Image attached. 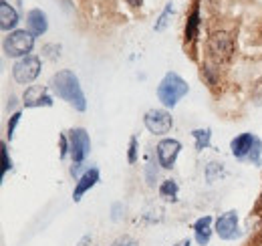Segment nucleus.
<instances>
[{
    "instance_id": "f257e3e1",
    "label": "nucleus",
    "mask_w": 262,
    "mask_h": 246,
    "mask_svg": "<svg viewBox=\"0 0 262 246\" xmlns=\"http://www.w3.org/2000/svg\"><path fill=\"white\" fill-rule=\"evenodd\" d=\"M49 89L55 93L59 99L67 101L71 107H75L77 111H85L87 109V99L85 93L81 89L79 77L73 71H59L51 77L49 81Z\"/></svg>"
},
{
    "instance_id": "f03ea898",
    "label": "nucleus",
    "mask_w": 262,
    "mask_h": 246,
    "mask_svg": "<svg viewBox=\"0 0 262 246\" xmlns=\"http://www.w3.org/2000/svg\"><path fill=\"white\" fill-rule=\"evenodd\" d=\"M190 91V87H188V83L178 75V73H165V77L160 81V85H158V99L164 103L165 107H176L178 105V101L182 99V97H186Z\"/></svg>"
},
{
    "instance_id": "7ed1b4c3",
    "label": "nucleus",
    "mask_w": 262,
    "mask_h": 246,
    "mask_svg": "<svg viewBox=\"0 0 262 246\" xmlns=\"http://www.w3.org/2000/svg\"><path fill=\"white\" fill-rule=\"evenodd\" d=\"M34 36L31 31H12L8 32V36L4 38L2 43V49H4V55L6 57H12V59H23V57H29L31 51L34 47Z\"/></svg>"
},
{
    "instance_id": "20e7f679",
    "label": "nucleus",
    "mask_w": 262,
    "mask_h": 246,
    "mask_svg": "<svg viewBox=\"0 0 262 246\" xmlns=\"http://www.w3.org/2000/svg\"><path fill=\"white\" fill-rule=\"evenodd\" d=\"M208 53L216 63H228L234 55V38L226 31L212 32L208 38Z\"/></svg>"
},
{
    "instance_id": "39448f33",
    "label": "nucleus",
    "mask_w": 262,
    "mask_h": 246,
    "mask_svg": "<svg viewBox=\"0 0 262 246\" xmlns=\"http://www.w3.org/2000/svg\"><path fill=\"white\" fill-rule=\"evenodd\" d=\"M91 152V139L89 133L83 127H75L69 131V154L73 157V163H83Z\"/></svg>"
},
{
    "instance_id": "423d86ee",
    "label": "nucleus",
    "mask_w": 262,
    "mask_h": 246,
    "mask_svg": "<svg viewBox=\"0 0 262 246\" xmlns=\"http://www.w3.org/2000/svg\"><path fill=\"white\" fill-rule=\"evenodd\" d=\"M40 73V59L36 55L23 57L14 63L12 67V77L18 85H31Z\"/></svg>"
},
{
    "instance_id": "0eeeda50",
    "label": "nucleus",
    "mask_w": 262,
    "mask_h": 246,
    "mask_svg": "<svg viewBox=\"0 0 262 246\" xmlns=\"http://www.w3.org/2000/svg\"><path fill=\"white\" fill-rule=\"evenodd\" d=\"M143 125L147 127L149 133L156 135H165L173 127V117L165 109H149L143 117Z\"/></svg>"
},
{
    "instance_id": "6e6552de",
    "label": "nucleus",
    "mask_w": 262,
    "mask_h": 246,
    "mask_svg": "<svg viewBox=\"0 0 262 246\" xmlns=\"http://www.w3.org/2000/svg\"><path fill=\"white\" fill-rule=\"evenodd\" d=\"M182 152V144L173 137H165L158 144L156 148V154H158V163L164 168V170H171L176 166V159Z\"/></svg>"
},
{
    "instance_id": "1a4fd4ad",
    "label": "nucleus",
    "mask_w": 262,
    "mask_h": 246,
    "mask_svg": "<svg viewBox=\"0 0 262 246\" xmlns=\"http://www.w3.org/2000/svg\"><path fill=\"white\" fill-rule=\"evenodd\" d=\"M216 234L222 240H234L240 236V228H238V212L228 210L216 220Z\"/></svg>"
},
{
    "instance_id": "9d476101",
    "label": "nucleus",
    "mask_w": 262,
    "mask_h": 246,
    "mask_svg": "<svg viewBox=\"0 0 262 246\" xmlns=\"http://www.w3.org/2000/svg\"><path fill=\"white\" fill-rule=\"evenodd\" d=\"M23 105L25 107H51L53 97L49 95L47 87L31 85V87H27V91L23 93Z\"/></svg>"
},
{
    "instance_id": "9b49d317",
    "label": "nucleus",
    "mask_w": 262,
    "mask_h": 246,
    "mask_svg": "<svg viewBox=\"0 0 262 246\" xmlns=\"http://www.w3.org/2000/svg\"><path fill=\"white\" fill-rule=\"evenodd\" d=\"M254 139H256V135H252V133H240V135H236V137L230 141L232 155H234L236 159H248Z\"/></svg>"
},
{
    "instance_id": "f8f14e48",
    "label": "nucleus",
    "mask_w": 262,
    "mask_h": 246,
    "mask_svg": "<svg viewBox=\"0 0 262 246\" xmlns=\"http://www.w3.org/2000/svg\"><path fill=\"white\" fill-rule=\"evenodd\" d=\"M99 182V170L97 168H91V170H87L81 178H79V182L75 184V190H73V200L75 202H79L93 186Z\"/></svg>"
},
{
    "instance_id": "ddd939ff",
    "label": "nucleus",
    "mask_w": 262,
    "mask_h": 246,
    "mask_svg": "<svg viewBox=\"0 0 262 246\" xmlns=\"http://www.w3.org/2000/svg\"><path fill=\"white\" fill-rule=\"evenodd\" d=\"M27 27H29V31L33 32L34 36L45 34V32H47V29H49L47 14H45L42 10H38V8H33V10L27 14Z\"/></svg>"
},
{
    "instance_id": "4468645a",
    "label": "nucleus",
    "mask_w": 262,
    "mask_h": 246,
    "mask_svg": "<svg viewBox=\"0 0 262 246\" xmlns=\"http://www.w3.org/2000/svg\"><path fill=\"white\" fill-rule=\"evenodd\" d=\"M194 234L200 246H206L212 238V216H202L194 222Z\"/></svg>"
},
{
    "instance_id": "2eb2a0df",
    "label": "nucleus",
    "mask_w": 262,
    "mask_h": 246,
    "mask_svg": "<svg viewBox=\"0 0 262 246\" xmlns=\"http://www.w3.org/2000/svg\"><path fill=\"white\" fill-rule=\"evenodd\" d=\"M18 25V12L8 4V2H2L0 4V29L2 31H10Z\"/></svg>"
},
{
    "instance_id": "dca6fc26",
    "label": "nucleus",
    "mask_w": 262,
    "mask_h": 246,
    "mask_svg": "<svg viewBox=\"0 0 262 246\" xmlns=\"http://www.w3.org/2000/svg\"><path fill=\"white\" fill-rule=\"evenodd\" d=\"M198 29H200V8L196 6V8L192 10V14L188 16V23H186V40H188V43L196 40Z\"/></svg>"
},
{
    "instance_id": "f3484780",
    "label": "nucleus",
    "mask_w": 262,
    "mask_h": 246,
    "mask_svg": "<svg viewBox=\"0 0 262 246\" xmlns=\"http://www.w3.org/2000/svg\"><path fill=\"white\" fill-rule=\"evenodd\" d=\"M192 137L196 139L198 152H204V150H208V148H210V141H212V129H210V127L194 129V131H192Z\"/></svg>"
},
{
    "instance_id": "a211bd4d",
    "label": "nucleus",
    "mask_w": 262,
    "mask_h": 246,
    "mask_svg": "<svg viewBox=\"0 0 262 246\" xmlns=\"http://www.w3.org/2000/svg\"><path fill=\"white\" fill-rule=\"evenodd\" d=\"M178 192H180V186L176 180H165L160 186V198H164L165 202H178Z\"/></svg>"
},
{
    "instance_id": "6ab92c4d",
    "label": "nucleus",
    "mask_w": 262,
    "mask_h": 246,
    "mask_svg": "<svg viewBox=\"0 0 262 246\" xmlns=\"http://www.w3.org/2000/svg\"><path fill=\"white\" fill-rule=\"evenodd\" d=\"M248 161L254 163V166H260L262 161V141L256 137L254 144H252V150H250V155H248Z\"/></svg>"
},
{
    "instance_id": "aec40b11",
    "label": "nucleus",
    "mask_w": 262,
    "mask_h": 246,
    "mask_svg": "<svg viewBox=\"0 0 262 246\" xmlns=\"http://www.w3.org/2000/svg\"><path fill=\"white\" fill-rule=\"evenodd\" d=\"M20 117H23L20 111H14V113H12V117H10V121H8V127H6V135H8V139L14 137V131H16V125H18V121H20Z\"/></svg>"
},
{
    "instance_id": "412c9836",
    "label": "nucleus",
    "mask_w": 262,
    "mask_h": 246,
    "mask_svg": "<svg viewBox=\"0 0 262 246\" xmlns=\"http://www.w3.org/2000/svg\"><path fill=\"white\" fill-rule=\"evenodd\" d=\"M171 12H173V6H171V2H169V4H167V6H165V8H164V12H162V16H160V20L156 23V31H164V29H165V25L169 23L167 18H169V14H171Z\"/></svg>"
},
{
    "instance_id": "4be33fe9",
    "label": "nucleus",
    "mask_w": 262,
    "mask_h": 246,
    "mask_svg": "<svg viewBox=\"0 0 262 246\" xmlns=\"http://www.w3.org/2000/svg\"><path fill=\"white\" fill-rule=\"evenodd\" d=\"M0 150H2V178H4V176H6V172H8V170H12V159H10V155H8L6 144H2V146H0Z\"/></svg>"
},
{
    "instance_id": "5701e85b",
    "label": "nucleus",
    "mask_w": 262,
    "mask_h": 246,
    "mask_svg": "<svg viewBox=\"0 0 262 246\" xmlns=\"http://www.w3.org/2000/svg\"><path fill=\"white\" fill-rule=\"evenodd\" d=\"M127 161H129V163H135V161H137V137H135V135L129 139V154H127Z\"/></svg>"
},
{
    "instance_id": "b1692460",
    "label": "nucleus",
    "mask_w": 262,
    "mask_h": 246,
    "mask_svg": "<svg viewBox=\"0 0 262 246\" xmlns=\"http://www.w3.org/2000/svg\"><path fill=\"white\" fill-rule=\"evenodd\" d=\"M202 77H204L210 85H216V75H214V69H212V67H202Z\"/></svg>"
},
{
    "instance_id": "393cba45",
    "label": "nucleus",
    "mask_w": 262,
    "mask_h": 246,
    "mask_svg": "<svg viewBox=\"0 0 262 246\" xmlns=\"http://www.w3.org/2000/svg\"><path fill=\"white\" fill-rule=\"evenodd\" d=\"M111 246H139V244H137V240L131 238V236H119Z\"/></svg>"
},
{
    "instance_id": "a878e982",
    "label": "nucleus",
    "mask_w": 262,
    "mask_h": 246,
    "mask_svg": "<svg viewBox=\"0 0 262 246\" xmlns=\"http://www.w3.org/2000/svg\"><path fill=\"white\" fill-rule=\"evenodd\" d=\"M59 139H61V157H67V154H69V137L65 133H61Z\"/></svg>"
},
{
    "instance_id": "bb28decb",
    "label": "nucleus",
    "mask_w": 262,
    "mask_h": 246,
    "mask_svg": "<svg viewBox=\"0 0 262 246\" xmlns=\"http://www.w3.org/2000/svg\"><path fill=\"white\" fill-rule=\"evenodd\" d=\"M129 6H133V8H139L141 4H143V0H125Z\"/></svg>"
},
{
    "instance_id": "cd10ccee",
    "label": "nucleus",
    "mask_w": 262,
    "mask_h": 246,
    "mask_svg": "<svg viewBox=\"0 0 262 246\" xmlns=\"http://www.w3.org/2000/svg\"><path fill=\"white\" fill-rule=\"evenodd\" d=\"M176 246H190V238H184V240H180Z\"/></svg>"
}]
</instances>
